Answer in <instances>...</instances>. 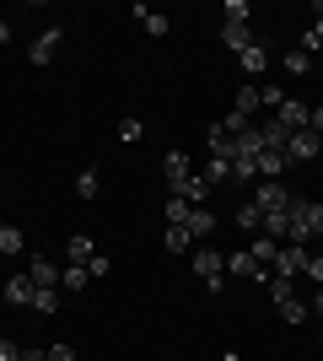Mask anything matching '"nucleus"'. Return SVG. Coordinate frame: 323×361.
I'll return each instance as SVG.
<instances>
[{
    "label": "nucleus",
    "instance_id": "nucleus-27",
    "mask_svg": "<svg viewBox=\"0 0 323 361\" xmlns=\"http://www.w3.org/2000/svg\"><path fill=\"white\" fill-rule=\"evenodd\" d=\"M32 313L54 318V313H60V291H44V286H38V297H32Z\"/></svg>",
    "mask_w": 323,
    "mask_h": 361
},
{
    "label": "nucleus",
    "instance_id": "nucleus-36",
    "mask_svg": "<svg viewBox=\"0 0 323 361\" xmlns=\"http://www.w3.org/2000/svg\"><path fill=\"white\" fill-rule=\"evenodd\" d=\"M248 16H253V11H248V0H227V22H248Z\"/></svg>",
    "mask_w": 323,
    "mask_h": 361
},
{
    "label": "nucleus",
    "instance_id": "nucleus-18",
    "mask_svg": "<svg viewBox=\"0 0 323 361\" xmlns=\"http://www.w3.org/2000/svg\"><path fill=\"white\" fill-rule=\"evenodd\" d=\"M97 259V243L87 232H70V264H92Z\"/></svg>",
    "mask_w": 323,
    "mask_h": 361
},
{
    "label": "nucleus",
    "instance_id": "nucleus-3",
    "mask_svg": "<svg viewBox=\"0 0 323 361\" xmlns=\"http://www.w3.org/2000/svg\"><path fill=\"white\" fill-rule=\"evenodd\" d=\"M60 44H65V27L54 22V27H44L38 38H32V49H27V60L32 65H54V54H60Z\"/></svg>",
    "mask_w": 323,
    "mask_h": 361
},
{
    "label": "nucleus",
    "instance_id": "nucleus-25",
    "mask_svg": "<svg viewBox=\"0 0 323 361\" xmlns=\"http://www.w3.org/2000/svg\"><path fill=\"white\" fill-rule=\"evenodd\" d=\"M200 178L210 183V189H215V183H227V178H232V162H221V157H205V173H200Z\"/></svg>",
    "mask_w": 323,
    "mask_h": 361
},
{
    "label": "nucleus",
    "instance_id": "nucleus-38",
    "mask_svg": "<svg viewBox=\"0 0 323 361\" xmlns=\"http://www.w3.org/2000/svg\"><path fill=\"white\" fill-rule=\"evenodd\" d=\"M308 130H312V135H318V146H323V103H318V108H312V114H308Z\"/></svg>",
    "mask_w": 323,
    "mask_h": 361
},
{
    "label": "nucleus",
    "instance_id": "nucleus-29",
    "mask_svg": "<svg viewBox=\"0 0 323 361\" xmlns=\"http://www.w3.org/2000/svg\"><path fill=\"white\" fill-rule=\"evenodd\" d=\"M97 189H103V178H97V167H87V173L76 178V195L81 200H97Z\"/></svg>",
    "mask_w": 323,
    "mask_h": 361
},
{
    "label": "nucleus",
    "instance_id": "nucleus-12",
    "mask_svg": "<svg viewBox=\"0 0 323 361\" xmlns=\"http://www.w3.org/2000/svg\"><path fill=\"white\" fill-rule=\"evenodd\" d=\"M32 286H44V291H60V270H54V264H49L44 254H32Z\"/></svg>",
    "mask_w": 323,
    "mask_h": 361
},
{
    "label": "nucleus",
    "instance_id": "nucleus-46",
    "mask_svg": "<svg viewBox=\"0 0 323 361\" xmlns=\"http://www.w3.org/2000/svg\"><path fill=\"white\" fill-rule=\"evenodd\" d=\"M0 307H6V297H0Z\"/></svg>",
    "mask_w": 323,
    "mask_h": 361
},
{
    "label": "nucleus",
    "instance_id": "nucleus-5",
    "mask_svg": "<svg viewBox=\"0 0 323 361\" xmlns=\"http://www.w3.org/2000/svg\"><path fill=\"white\" fill-rule=\"evenodd\" d=\"M162 178H167V195L178 189L184 178H194V162H189V151H167L162 157Z\"/></svg>",
    "mask_w": 323,
    "mask_h": 361
},
{
    "label": "nucleus",
    "instance_id": "nucleus-8",
    "mask_svg": "<svg viewBox=\"0 0 323 361\" xmlns=\"http://www.w3.org/2000/svg\"><path fill=\"white\" fill-rule=\"evenodd\" d=\"M308 270V248H296V243H280V254H275V275H302Z\"/></svg>",
    "mask_w": 323,
    "mask_h": 361
},
{
    "label": "nucleus",
    "instance_id": "nucleus-20",
    "mask_svg": "<svg viewBox=\"0 0 323 361\" xmlns=\"http://www.w3.org/2000/svg\"><path fill=\"white\" fill-rule=\"evenodd\" d=\"M172 195H184L189 205H205V195H210V183H205L200 173H194V178H184V183H178V189H172Z\"/></svg>",
    "mask_w": 323,
    "mask_h": 361
},
{
    "label": "nucleus",
    "instance_id": "nucleus-10",
    "mask_svg": "<svg viewBox=\"0 0 323 361\" xmlns=\"http://www.w3.org/2000/svg\"><path fill=\"white\" fill-rule=\"evenodd\" d=\"M259 87H253V81H243V92H237V97H232V114H237V119H248L253 124V114H259Z\"/></svg>",
    "mask_w": 323,
    "mask_h": 361
},
{
    "label": "nucleus",
    "instance_id": "nucleus-33",
    "mask_svg": "<svg viewBox=\"0 0 323 361\" xmlns=\"http://www.w3.org/2000/svg\"><path fill=\"white\" fill-rule=\"evenodd\" d=\"M280 65H286V71H291V75H308V71H312V54H302V49H291V54H286V60H280Z\"/></svg>",
    "mask_w": 323,
    "mask_h": 361
},
{
    "label": "nucleus",
    "instance_id": "nucleus-1",
    "mask_svg": "<svg viewBox=\"0 0 323 361\" xmlns=\"http://www.w3.org/2000/svg\"><path fill=\"white\" fill-rule=\"evenodd\" d=\"M194 275H205V291H221V281H227V254H215L210 243H205L200 254H194Z\"/></svg>",
    "mask_w": 323,
    "mask_h": 361
},
{
    "label": "nucleus",
    "instance_id": "nucleus-40",
    "mask_svg": "<svg viewBox=\"0 0 323 361\" xmlns=\"http://www.w3.org/2000/svg\"><path fill=\"white\" fill-rule=\"evenodd\" d=\"M49 361H76V350L70 345H49Z\"/></svg>",
    "mask_w": 323,
    "mask_h": 361
},
{
    "label": "nucleus",
    "instance_id": "nucleus-7",
    "mask_svg": "<svg viewBox=\"0 0 323 361\" xmlns=\"http://www.w3.org/2000/svg\"><path fill=\"white\" fill-rule=\"evenodd\" d=\"M318 135H312V130H291V140H286V162H312V157H318Z\"/></svg>",
    "mask_w": 323,
    "mask_h": 361
},
{
    "label": "nucleus",
    "instance_id": "nucleus-30",
    "mask_svg": "<svg viewBox=\"0 0 323 361\" xmlns=\"http://www.w3.org/2000/svg\"><path fill=\"white\" fill-rule=\"evenodd\" d=\"M302 216H308V232H312V238H323V205H318V200H302Z\"/></svg>",
    "mask_w": 323,
    "mask_h": 361
},
{
    "label": "nucleus",
    "instance_id": "nucleus-2",
    "mask_svg": "<svg viewBox=\"0 0 323 361\" xmlns=\"http://www.w3.org/2000/svg\"><path fill=\"white\" fill-rule=\"evenodd\" d=\"M248 200H253L259 211H286V205H291V189H286L280 178H259V189H253Z\"/></svg>",
    "mask_w": 323,
    "mask_h": 361
},
{
    "label": "nucleus",
    "instance_id": "nucleus-44",
    "mask_svg": "<svg viewBox=\"0 0 323 361\" xmlns=\"http://www.w3.org/2000/svg\"><path fill=\"white\" fill-rule=\"evenodd\" d=\"M312 16H318V27H323V0H312Z\"/></svg>",
    "mask_w": 323,
    "mask_h": 361
},
{
    "label": "nucleus",
    "instance_id": "nucleus-28",
    "mask_svg": "<svg viewBox=\"0 0 323 361\" xmlns=\"http://www.w3.org/2000/svg\"><path fill=\"white\" fill-rule=\"evenodd\" d=\"M135 16H140V22H146V32H151V38H167V16L146 11V6H135Z\"/></svg>",
    "mask_w": 323,
    "mask_h": 361
},
{
    "label": "nucleus",
    "instance_id": "nucleus-9",
    "mask_svg": "<svg viewBox=\"0 0 323 361\" xmlns=\"http://www.w3.org/2000/svg\"><path fill=\"white\" fill-rule=\"evenodd\" d=\"M237 65H243V75H248V81H253V87H259V75H264V65H270V49H264L259 38H253V44H248L243 54H237Z\"/></svg>",
    "mask_w": 323,
    "mask_h": 361
},
{
    "label": "nucleus",
    "instance_id": "nucleus-16",
    "mask_svg": "<svg viewBox=\"0 0 323 361\" xmlns=\"http://www.w3.org/2000/svg\"><path fill=\"white\" fill-rule=\"evenodd\" d=\"M22 248H27V238H22V226L0 221V254H6V259H16V254H22Z\"/></svg>",
    "mask_w": 323,
    "mask_h": 361
},
{
    "label": "nucleus",
    "instance_id": "nucleus-15",
    "mask_svg": "<svg viewBox=\"0 0 323 361\" xmlns=\"http://www.w3.org/2000/svg\"><path fill=\"white\" fill-rule=\"evenodd\" d=\"M189 238H194V243H205V238H210V232H215V216L210 211H205V205H194V211H189Z\"/></svg>",
    "mask_w": 323,
    "mask_h": 361
},
{
    "label": "nucleus",
    "instance_id": "nucleus-45",
    "mask_svg": "<svg viewBox=\"0 0 323 361\" xmlns=\"http://www.w3.org/2000/svg\"><path fill=\"white\" fill-rule=\"evenodd\" d=\"M221 361H243V356H237V350H227V356H221Z\"/></svg>",
    "mask_w": 323,
    "mask_h": 361
},
{
    "label": "nucleus",
    "instance_id": "nucleus-6",
    "mask_svg": "<svg viewBox=\"0 0 323 361\" xmlns=\"http://www.w3.org/2000/svg\"><path fill=\"white\" fill-rule=\"evenodd\" d=\"M227 270H232V275H248V281H264V286H270V264H259V259L248 254V248L227 254Z\"/></svg>",
    "mask_w": 323,
    "mask_h": 361
},
{
    "label": "nucleus",
    "instance_id": "nucleus-26",
    "mask_svg": "<svg viewBox=\"0 0 323 361\" xmlns=\"http://www.w3.org/2000/svg\"><path fill=\"white\" fill-rule=\"evenodd\" d=\"M286 173V157L280 151H259V178H280Z\"/></svg>",
    "mask_w": 323,
    "mask_h": 361
},
{
    "label": "nucleus",
    "instance_id": "nucleus-37",
    "mask_svg": "<svg viewBox=\"0 0 323 361\" xmlns=\"http://www.w3.org/2000/svg\"><path fill=\"white\" fill-rule=\"evenodd\" d=\"M140 130H146L140 119H124V124H119V140H140Z\"/></svg>",
    "mask_w": 323,
    "mask_h": 361
},
{
    "label": "nucleus",
    "instance_id": "nucleus-41",
    "mask_svg": "<svg viewBox=\"0 0 323 361\" xmlns=\"http://www.w3.org/2000/svg\"><path fill=\"white\" fill-rule=\"evenodd\" d=\"M22 361H49V350H22Z\"/></svg>",
    "mask_w": 323,
    "mask_h": 361
},
{
    "label": "nucleus",
    "instance_id": "nucleus-32",
    "mask_svg": "<svg viewBox=\"0 0 323 361\" xmlns=\"http://www.w3.org/2000/svg\"><path fill=\"white\" fill-rule=\"evenodd\" d=\"M302 54H312V60L323 54V27H318V22H312V27L302 32Z\"/></svg>",
    "mask_w": 323,
    "mask_h": 361
},
{
    "label": "nucleus",
    "instance_id": "nucleus-35",
    "mask_svg": "<svg viewBox=\"0 0 323 361\" xmlns=\"http://www.w3.org/2000/svg\"><path fill=\"white\" fill-rule=\"evenodd\" d=\"M302 275L323 286V248H308V270H302Z\"/></svg>",
    "mask_w": 323,
    "mask_h": 361
},
{
    "label": "nucleus",
    "instance_id": "nucleus-43",
    "mask_svg": "<svg viewBox=\"0 0 323 361\" xmlns=\"http://www.w3.org/2000/svg\"><path fill=\"white\" fill-rule=\"evenodd\" d=\"M312 313H318V318H323V286H318V297H312Z\"/></svg>",
    "mask_w": 323,
    "mask_h": 361
},
{
    "label": "nucleus",
    "instance_id": "nucleus-4",
    "mask_svg": "<svg viewBox=\"0 0 323 361\" xmlns=\"http://www.w3.org/2000/svg\"><path fill=\"white\" fill-rule=\"evenodd\" d=\"M0 297H6V307H32L38 286H32V275H6V286H0Z\"/></svg>",
    "mask_w": 323,
    "mask_h": 361
},
{
    "label": "nucleus",
    "instance_id": "nucleus-17",
    "mask_svg": "<svg viewBox=\"0 0 323 361\" xmlns=\"http://www.w3.org/2000/svg\"><path fill=\"white\" fill-rule=\"evenodd\" d=\"M248 254L259 259V264H270V275H275V254H280V243H275V238H264V232H259V238L248 243Z\"/></svg>",
    "mask_w": 323,
    "mask_h": 361
},
{
    "label": "nucleus",
    "instance_id": "nucleus-13",
    "mask_svg": "<svg viewBox=\"0 0 323 361\" xmlns=\"http://www.w3.org/2000/svg\"><path fill=\"white\" fill-rule=\"evenodd\" d=\"M308 114H312L308 103H296V97H286V103H280V114H275V119L286 124V130H308Z\"/></svg>",
    "mask_w": 323,
    "mask_h": 361
},
{
    "label": "nucleus",
    "instance_id": "nucleus-21",
    "mask_svg": "<svg viewBox=\"0 0 323 361\" xmlns=\"http://www.w3.org/2000/svg\"><path fill=\"white\" fill-rule=\"evenodd\" d=\"M286 226H291V216H286V211H264L259 232H264V238H275V243H286Z\"/></svg>",
    "mask_w": 323,
    "mask_h": 361
},
{
    "label": "nucleus",
    "instance_id": "nucleus-31",
    "mask_svg": "<svg viewBox=\"0 0 323 361\" xmlns=\"http://www.w3.org/2000/svg\"><path fill=\"white\" fill-rule=\"evenodd\" d=\"M259 103L270 108V114H280V103H286V87H275V81H270V87H259Z\"/></svg>",
    "mask_w": 323,
    "mask_h": 361
},
{
    "label": "nucleus",
    "instance_id": "nucleus-22",
    "mask_svg": "<svg viewBox=\"0 0 323 361\" xmlns=\"http://www.w3.org/2000/svg\"><path fill=\"white\" fill-rule=\"evenodd\" d=\"M87 281H92V270H87V264H65V270H60V291H81Z\"/></svg>",
    "mask_w": 323,
    "mask_h": 361
},
{
    "label": "nucleus",
    "instance_id": "nucleus-24",
    "mask_svg": "<svg viewBox=\"0 0 323 361\" xmlns=\"http://www.w3.org/2000/svg\"><path fill=\"white\" fill-rule=\"evenodd\" d=\"M237 226H243V232H259V226H264V211L253 205V200H243V205H237Z\"/></svg>",
    "mask_w": 323,
    "mask_h": 361
},
{
    "label": "nucleus",
    "instance_id": "nucleus-23",
    "mask_svg": "<svg viewBox=\"0 0 323 361\" xmlns=\"http://www.w3.org/2000/svg\"><path fill=\"white\" fill-rule=\"evenodd\" d=\"M189 211H194V205H189L184 195H167V205H162V216H167V226H184V221H189Z\"/></svg>",
    "mask_w": 323,
    "mask_h": 361
},
{
    "label": "nucleus",
    "instance_id": "nucleus-42",
    "mask_svg": "<svg viewBox=\"0 0 323 361\" xmlns=\"http://www.w3.org/2000/svg\"><path fill=\"white\" fill-rule=\"evenodd\" d=\"M0 44H11V22L6 16H0Z\"/></svg>",
    "mask_w": 323,
    "mask_h": 361
},
{
    "label": "nucleus",
    "instance_id": "nucleus-11",
    "mask_svg": "<svg viewBox=\"0 0 323 361\" xmlns=\"http://www.w3.org/2000/svg\"><path fill=\"white\" fill-rule=\"evenodd\" d=\"M205 151H210V157H221V162H232V157H237V146H232V135L221 130V124H210V130H205Z\"/></svg>",
    "mask_w": 323,
    "mask_h": 361
},
{
    "label": "nucleus",
    "instance_id": "nucleus-14",
    "mask_svg": "<svg viewBox=\"0 0 323 361\" xmlns=\"http://www.w3.org/2000/svg\"><path fill=\"white\" fill-rule=\"evenodd\" d=\"M221 44H227L232 54H243V49L253 44V32H248V22H221Z\"/></svg>",
    "mask_w": 323,
    "mask_h": 361
},
{
    "label": "nucleus",
    "instance_id": "nucleus-39",
    "mask_svg": "<svg viewBox=\"0 0 323 361\" xmlns=\"http://www.w3.org/2000/svg\"><path fill=\"white\" fill-rule=\"evenodd\" d=\"M0 361H22V345H11V340H0Z\"/></svg>",
    "mask_w": 323,
    "mask_h": 361
},
{
    "label": "nucleus",
    "instance_id": "nucleus-19",
    "mask_svg": "<svg viewBox=\"0 0 323 361\" xmlns=\"http://www.w3.org/2000/svg\"><path fill=\"white\" fill-rule=\"evenodd\" d=\"M162 248H167V254H189V248H194L189 226H167V232H162Z\"/></svg>",
    "mask_w": 323,
    "mask_h": 361
},
{
    "label": "nucleus",
    "instance_id": "nucleus-34",
    "mask_svg": "<svg viewBox=\"0 0 323 361\" xmlns=\"http://www.w3.org/2000/svg\"><path fill=\"white\" fill-rule=\"evenodd\" d=\"M280 318H286V324H302V318H308V302H280Z\"/></svg>",
    "mask_w": 323,
    "mask_h": 361
}]
</instances>
